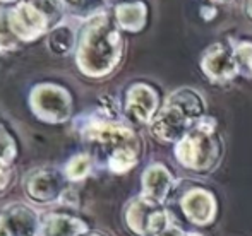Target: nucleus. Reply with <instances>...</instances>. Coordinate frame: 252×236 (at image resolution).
<instances>
[{
	"label": "nucleus",
	"mask_w": 252,
	"mask_h": 236,
	"mask_svg": "<svg viewBox=\"0 0 252 236\" xmlns=\"http://www.w3.org/2000/svg\"><path fill=\"white\" fill-rule=\"evenodd\" d=\"M120 27L108 16L100 14L84 29L77 50V67L90 77H103L113 72L122 58L124 40Z\"/></svg>",
	"instance_id": "obj_1"
},
{
	"label": "nucleus",
	"mask_w": 252,
	"mask_h": 236,
	"mask_svg": "<svg viewBox=\"0 0 252 236\" xmlns=\"http://www.w3.org/2000/svg\"><path fill=\"white\" fill-rule=\"evenodd\" d=\"M206 115L208 105L201 91L192 87H179L168 94L148 127L150 133L159 144L175 146Z\"/></svg>",
	"instance_id": "obj_2"
},
{
	"label": "nucleus",
	"mask_w": 252,
	"mask_h": 236,
	"mask_svg": "<svg viewBox=\"0 0 252 236\" xmlns=\"http://www.w3.org/2000/svg\"><path fill=\"white\" fill-rule=\"evenodd\" d=\"M225 156V142L215 117H202L182 140L173 146V157L182 170L194 175H211Z\"/></svg>",
	"instance_id": "obj_3"
},
{
	"label": "nucleus",
	"mask_w": 252,
	"mask_h": 236,
	"mask_svg": "<svg viewBox=\"0 0 252 236\" xmlns=\"http://www.w3.org/2000/svg\"><path fill=\"white\" fill-rule=\"evenodd\" d=\"M126 226L134 236H158L172 226L170 212L165 204L144 195H137L124 210Z\"/></svg>",
	"instance_id": "obj_4"
},
{
	"label": "nucleus",
	"mask_w": 252,
	"mask_h": 236,
	"mask_svg": "<svg viewBox=\"0 0 252 236\" xmlns=\"http://www.w3.org/2000/svg\"><path fill=\"white\" fill-rule=\"evenodd\" d=\"M201 72L215 86H226L240 76V67L235 57L233 40L215 41L202 52L199 58Z\"/></svg>",
	"instance_id": "obj_5"
},
{
	"label": "nucleus",
	"mask_w": 252,
	"mask_h": 236,
	"mask_svg": "<svg viewBox=\"0 0 252 236\" xmlns=\"http://www.w3.org/2000/svg\"><path fill=\"white\" fill-rule=\"evenodd\" d=\"M179 206L187 223L199 228L211 226L218 216V199L213 190L202 185L187 188L180 197Z\"/></svg>",
	"instance_id": "obj_6"
},
{
	"label": "nucleus",
	"mask_w": 252,
	"mask_h": 236,
	"mask_svg": "<svg viewBox=\"0 0 252 236\" xmlns=\"http://www.w3.org/2000/svg\"><path fill=\"white\" fill-rule=\"evenodd\" d=\"M83 137L88 142H94L106 147L110 153L122 149V147H137V149H141L139 137L130 127L117 122H110V120H98V122L86 125L83 129Z\"/></svg>",
	"instance_id": "obj_7"
},
{
	"label": "nucleus",
	"mask_w": 252,
	"mask_h": 236,
	"mask_svg": "<svg viewBox=\"0 0 252 236\" xmlns=\"http://www.w3.org/2000/svg\"><path fill=\"white\" fill-rule=\"evenodd\" d=\"M31 106L34 113L45 122L60 123L69 118L72 103L65 89L52 84H43L34 87L31 93Z\"/></svg>",
	"instance_id": "obj_8"
},
{
	"label": "nucleus",
	"mask_w": 252,
	"mask_h": 236,
	"mask_svg": "<svg viewBox=\"0 0 252 236\" xmlns=\"http://www.w3.org/2000/svg\"><path fill=\"white\" fill-rule=\"evenodd\" d=\"M159 108H161L159 94L150 84L136 82L127 89L126 113L132 122L141 123V125H150Z\"/></svg>",
	"instance_id": "obj_9"
},
{
	"label": "nucleus",
	"mask_w": 252,
	"mask_h": 236,
	"mask_svg": "<svg viewBox=\"0 0 252 236\" xmlns=\"http://www.w3.org/2000/svg\"><path fill=\"white\" fill-rule=\"evenodd\" d=\"M7 19H9V26L14 36L21 40H34L48 26V19L31 2L19 3L17 7H14L7 14Z\"/></svg>",
	"instance_id": "obj_10"
},
{
	"label": "nucleus",
	"mask_w": 252,
	"mask_h": 236,
	"mask_svg": "<svg viewBox=\"0 0 252 236\" xmlns=\"http://www.w3.org/2000/svg\"><path fill=\"white\" fill-rule=\"evenodd\" d=\"M177 178L173 173L161 163H153L143 171L141 177V195L153 199L156 202L166 204V200L175 192Z\"/></svg>",
	"instance_id": "obj_11"
},
{
	"label": "nucleus",
	"mask_w": 252,
	"mask_h": 236,
	"mask_svg": "<svg viewBox=\"0 0 252 236\" xmlns=\"http://www.w3.org/2000/svg\"><path fill=\"white\" fill-rule=\"evenodd\" d=\"M26 192L38 204H50L65 195V183L55 171H36L28 178Z\"/></svg>",
	"instance_id": "obj_12"
},
{
	"label": "nucleus",
	"mask_w": 252,
	"mask_h": 236,
	"mask_svg": "<svg viewBox=\"0 0 252 236\" xmlns=\"http://www.w3.org/2000/svg\"><path fill=\"white\" fill-rule=\"evenodd\" d=\"M115 23L120 29L139 33L148 23V7L144 2H124L115 7Z\"/></svg>",
	"instance_id": "obj_13"
},
{
	"label": "nucleus",
	"mask_w": 252,
	"mask_h": 236,
	"mask_svg": "<svg viewBox=\"0 0 252 236\" xmlns=\"http://www.w3.org/2000/svg\"><path fill=\"white\" fill-rule=\"evenodd\" d=\"M3 214H5L7 221H9V226L12 230L14 236H36L40 233L41 224L38 223V214L34 210H31L30 207H9Z\"/></svg>",
	"instance_id": "obj_14"
},
{
	"label": "nucleus",
	"mask_w": 252,
	"mask_h": 236,
	"mask_svg": "<svg viewBox=\"0 0 252 236\" xmlns=\"http://www.w3.org/2000/svg\"><path fill=\"white\" fill-rule=\"evenodd\" d=\"M88 228L81 219L65 216V214H52L47 216L40 226L41 236H79L86 233Z\"/></svg>",
	"instance_id": "obj_15"
},
{
	"label": "nucleus",
	"mask_w": 252,
	"mask_h": 236,
	"mask_svg": "<svg viewBox=\"0 0 252 236\" xmlns=\"http://www.w3.org/2000/svg\"><path fill=\"white\" fill-rule=\"evenodd\" d=\"M139 156L141 149H137V147H122V149H117L108 154L106 166L112 173H127L139 163Z\"/></svg>",
	"instance_id": "obj_16"
},
{
	"label": "nucleus",
	"mask_w": 252,
	"mask_h": 236,
	"mask_svg": "<svg viewBox=\"0 0 252 236\" xmlns=\"http://www.w3.org/2000/svg\"><path fill=\"white\" fill-rule=\"evenodd\" d=\"M91 168H93V159L88 154H76L65 164L63 175L69 182H79L91 173Z\"/></svg>",
	"instance_id": "obj_17"
},
{
	"label": "nucleus",
	"mask_w": 252,
	"mask_h": 236,
	"mask_svg": "<svg viewBox=\"0 0 252 236\" xmlns=\"http://www.w3.org/2000/svg\"><path fill=\"white\" fill-rule=\"evenodd\" d=\"M48 45H50V50L57 55H65L70 52L74 45V33L69 26H60L55 27L50 34V40H48Z\"/></svg>",
	"instance_id": "obj_18"
},
{
	"label": "nucleus",
	"mask_w": 252,
	"mask_h": 236,
	"mask_svg": "<svg viewBox=\"0 0 252 236\" xmlns=\"http://www.w3.org/2000/svg\"><path fill=\"white\" fill-rule=\"evenodd\" d=\"M233 48L240 74H247L252 77V41H233Z\"/></svg>",
	"instance_id": "obj_19"
},
{
	"label": "nucleus",
	"mask_w": 252,
	"mask_h": 236,
	"mask_svg": "<svg viewBox=\"0 0 252 236\" xmlns=\"http://www.w3.org/2000/svg\"><path fill=\"white\" fill-rule=\"evenodd\" d=\"M48 21L60 16V0H30Z\"/></svg>",
	"instance_id": "obj_20"
},
{
	"label": "nucleus",
	"mask_w": 252,
	"mask_h": 236,
	"mask_svg": "<svg viewBox=\"0 0 252 236\" xmlns=\"http://www.w3.org/2000/svg\"><path fill=\"white\" fill-rule=\"evenodd\" d=\"M12 159L5 156H0V192L9 185L10 182V168H9V163Z\"/></svg>",
	"instance_id": "obj_21"
},
{
	"label": "nucleus",
	"mask_w": 252,
	"mask_h": 236,
	"mask_svg": "<svg viewBox=\"0 0 252 236\" xmlns=\"http://www.w3.org/2000/svg\"><path fill=\"white\" fill-rule=\"evenodd\" d=\"M158 236H202V235L196 233V231H186V230H182V228L172 224L168 230H165L161 235H158Z\"/></svg>",
	"instance_id": "obj_22"
},
{
	"label": "nucleus",
	"mask_w": 252,
	"mask_h": 236,
	"mask_svg": "<svg viewBox=\"0 0 252 236\" xmlns=\"http://www.w3.org/2000/svg\"><path fill=\"white\" fill-rule=\"evenodd\" d=\"M0 236H14L12 230L9 226V221H7L5 214H0Z\"/></svg>",
	"instance_id": "obj_23"
},
{
	"label": "nucleus",
	"mask_w": 252,
	"mask_h": 236,
	"mask_svg": "<svg viewBox=\"0 0 252 236\" xmlns=\"http://www.w3.org/2000/svg\"><path fill=\"white\" fill-rule=\"evenodd\" d=\"M201 16L204 17V21H211V19H215V16H216V7L215 5H211V3H208V5H204L201 9Z\"/></svg>",
	"instance_id": "obj_24"
},
{
	"label": "nucleus",
	"mask_w": 252,
	"mask_h": 236,
	"mask_svg": "<svg viewBox=\"0 0 252 236\" xmlns=\"http://www.w3.org/2000/svg\"><path fill=\"white\" fill-rule=\"evenodd\" d=\"M62 2L74 10H83L88 5V0H62Z\"/></svg>",
	"instance_id": "obj_25"
},
{
	"label": "nucleus",
	"mask_w": 252,
	"mask_h": 236,
	"mask_svg": "<svg viewBox=\"0 0 252 236\" xmlns=\"http://www.w3.org/2000/svg\"><path fill=\"white\" fill-rule=\"evenodd\" d=\"M244 12H246L247 19L252 21V0H244Z\"/></svg>",
	"instance_id": "obj_26"
},
{
	"label": "nucleus",
	"mask_w": 252,
	"mask_h": 236,
	"mask_svg": "<svg viewBox=\"0 0 252 236\" xmlns=\"http://www.w3.org/2000/svg\"><path fill=\"white\" fill-rule=\"evenodd\" d=\"M208 3H211V5L218 7V5H226V3H230L232 0H206Z\"/></svg>",
	"instance_id": "obj_27"
},
{
	"label": "nucleus",
	"mask_w": 252,
	"mask_h": 236,
	"mask_svg": "<svg viewBox=\"0 0 252 236\" xmlns=\"http://www.w3.org/2000/svg\"><path fill=\"white\" fill-rule=\"evenodd\" d=\"M79 236H105V235L98 233V231H86V233H83V235H79Z\"/></svg>",
	"instance_id": "obj_28"
},
{
	"label": "nucleus",
	"mask_w": 252,
	"mask_h": 236,
	"mask_svg": "<svg viewBox=\"0 0 252 236\" xmlns=\"http://www.w3.org/2000/svg\"><path fill=\"white\" fill-rule=\"evenodd\" d=\"M0 2H14V0H0Z\"/></svg>",
	"instance_id": "obj_29"
}]
</instances>
